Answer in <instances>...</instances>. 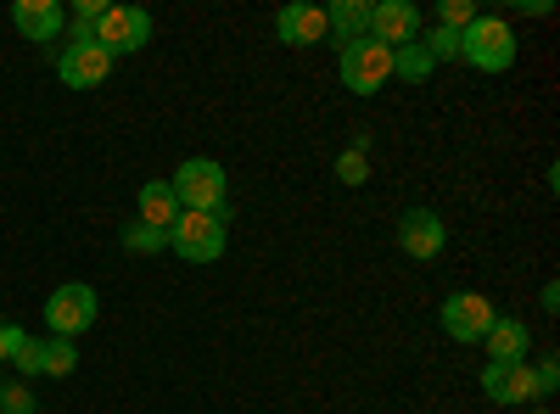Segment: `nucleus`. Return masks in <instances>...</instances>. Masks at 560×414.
<instances>
[{
  "instance_id": "nucleus-1",
  "label": "nucleus",
  "mask_w": 560,
  "mask_h": 414,
  "mask_svg": "<svg viewBox=\"0 0 560 414\" xmlns=\"http://www.w3.org/2000/svg\"><path fill=\"white\" fill-rule=\"evenodd\" d=\"M459 62L477 68V73H510L516 68V28L504 17L477 12V23L459 34Z\"/></svg>"
},
{
  "instance_id": "nucleus-2",
  "label": "nucleus",
  "mask_w": 560,
  "mask_h": 414,
  "mask_svg": "<svg viewBox=\"0 0 560 414\" xmlns=\"http://www.w3.org/2000/svg\"><path fill=\"white\" fill-rule=\"evenodd\" d=\"M168 191L179 202V213H224V191H230V179L213 157H185L168 179Z\"/></svg>"
},
{
  "instance_id": "nucleus-3",
  "label": "nucleus",
  "mask_w": 560,
  "mask_h": 414,
  "mask_svg": "<svg viewBox=\"0 0 560 414\" xmlns=\"http://www.w3.org/2000/svg\"><path fill=\"white\" fill-rule=\"evenodd\" d=\"M337 79H342V90H353V96H376V90H387V79H393V51L387 45H376V39H348V45H337Z\"/></svg>"
},
{
  "instance_id": "nucleus-4",
  "label": "nucleus",
  "mask_w": 560,
  "mask_h": 414,
  "mask_svg": "<svg viewBox=\"0 0 560 414\" xmlns=\"http://www.w3.org/2000/svg\"><path fill=\"white\" fill-rule=\"evenodd\" d=\"M224 213H179L168 224V252L185 263H219L224 258Z\"/></svg>"
},
{
  "instance_id": "nucleus-5",
  "label": "nucleus",
  "mask_w": 560,
  "mask_h": 414,
  "mask_svg": "<svg viewBox=\"0 0 560 414\" xmlns=\"http://www.w3.org/2000/svg\"><path fill=\"white\" fill-rule=\"evenodd\" d=\"M96 314H102V297L84 281H68V286H57L51 297H45V326H51V336H62V342H79L90 326H96Z\"/></svg>"
},
{
  "instance_id": "nucleus-6",
  "label": "nucleus",
  "mask_w": 560,
  "mask_h": 414,
  "mask_svg": "<svg viewBox=\"0 0 560 414\" xmlns=\"http://www.w3.org/2000/svg\"><path fill=\"white\" fill-rule=\"evenodd\" d=\"M393 236H398V247H404L415 263H432V258H443V247H448V224H443L438 208H404L398 224H393Z\"/></svg>"
},
{
  "instance_id": "nucleus-7",
  "label": "nucleus",
  "mask_w": 560,
  "mask_h": 414,
  "mask_svg": "<svg viewBox=\"0 0 560 414\" xmlns=\"http://www.w3.org/2000/svg\"><path fill=\"white\" fill-rule=\"evenodd\" d=\"M493 319H499V308H493L482 292H448L443 308H438V326H443L454 342H482Z\"/></svg>"
},
{
  "instance_id": "nucleus-8",
  "label": "nucleus",
  "mask_w": 560,
  "mask_h": 414,
  "mask_svg": "<svg viewBox=\"0 0 560 414\" xmlns=\"http://www.w3.org/2000/svg\"><path fill=\"white\" fill-rule=\"evenodd\" d=\"M152 39V17L140 12V7H107L102 23H96V45L118 62V57H135L140 45Z\"/></svg>"
},
{
  "instance_id": "nucleus-9",
  "label": "nucleus",
  "mask_w": 560,
  "mask_h": 414,
  "mask_svg": "<svg viewBox=\"0 0 560 414\" xmlns=\"http://www.w3.org/2000/svg\"><path fill=\"white\" fill-rule=\"evenodd\" d=\"M420 28H427V17H420L415 0H376V7H370V39L387 45V51H398V45H415Z\"/></svg>"
},
{
  "instance_id": "nucleus-10",
  "label": "nucleus",
  "mask_w": 560,
  "mask_h": 414,
  "mask_svg": "<svg viewBox=\"0 0 560 414\" xmlns=\"http://www.w3.org/2000/svg\"><path fill=\"white\" fill-rule=\"evenodd\" d=\"M482 392L493 403H538V376H533L527 358H488Z\"/></svg>"
},
{
  "instance_id": "nucleus-11",
  "label": "nucleus",
  "mask_w": 560,
  "mask_h": 414,
  "mask_svg": "<svg viewBox=\"0 0 560 414\" xmlns=\"http://www.w3.org/2000/svg\"><path fill=\"white\" fill-rule=\"evenodd\" d=\"M107 73H113V57L102 51L96 39H90V45H68V51L57 57V79L68 90H96Z\"/></svg>"
},
{
  "instance_id": "nucleus-12",
  "label": "nucleus",
  "mask_w": 560,
  "mask_h": 414,
  "mask_svg": "<svg viewBox=\"0 0 560 414\" xmlns=\"http://www.w3.org/2000/svg\"><path fill=\"white\" fill-rule=\"evenodd\" d=\"M275 34H280V45H298V51H303V45H319L325 34H331V28H325V7L292 0V7L275 12Z\"/></svg>"
},
{
  "instance_id": "nucleus-13",
  "label": "nucleus",
  "mask_w": 560,
  "mask_h": 414,
  "mask_svg": "<svg viewBox=\"0 0 560 414\" xmlns=\"http://www.w3.org/2000/svg\"><path fill=\"white\" fill-rule=\"evenodd\" d=\"M12 28L34 45H51L62 28H68V12L57 7V0H18L12 7Z\"/></svg>"
},
{
  "instance_id": "nucleus-14",
  "label": "nucleus",
  "mask_w": 560,
  "mask_h": 414,
  "mask_svg": "<svg viewBox=\"0 0 560 414\" xmlns=\"http://www.w3.org/2000/svg\"><path fill=\"white\" fill-rule=\"evenodd\" d=\"M482 347H488V358H527V347H533V336H527V319H510V314H499L493 326H488V336H482Z\"/></svg>"
},
{
  "instance_id": "nucleus-15",
  "label": "nucleus",
  "mask_w": 560,
  "mask_h": 414,
  "mask_svg": "<svg viewBox=\"0 0 560 414\" xmlns=\"http://www.w3.org/2000/svg\"><path fill=\"white\" fill-rule=\"evenodd\" d=\"M325 28H331L337 45L364 39L370 34V0H331V7H325Z\"/></svg>"
},
{
  "instance_id": "nucleus-16",
  "label": "nucleus",
  "mask_w": 560,
  "mask_h": 414,
  "mask_svg": "<svg viewBox=\"0 0 560 414\" xmlns=\"http://www.w3.org/2000/svg\"><path fill=\"white\" fill-rule=\"evenodd\" d=\"M135 208H140V224H152V229H168L179 218V202L168 191V179H147V186L135 191Z\"/></svg>"
},
{
  "instance_id": "nucleus-17",
  "label": "nucleus",
  "mask_w": 560,
  "mask_h": 414,
  "mask_svg": "<svg viewBox=\"0 0 560 414\" xmlns=\"http://www.w3.org/2000/svg\"><path fill=\"white\" fill-rule=\"evenodd\" d=\"M438 73V62L427 57V45H398V51H393V79H404V84H427Z\"/></svg>"
},
{
  "instance_id": "nucleus-18",
  "label": "nucleus",
  "mask_w": 560,
  "mask_h": 414,
  "mask_svg": "<svg viewBox=\"0 0 560 414\" xmlns=\"http://www.w3.org/2000/svg\"><path fill=\"white\" fill-rule=\"evenodd\" d=\"M79 370V347L51 336V342H39V376H51V381H68Z\"/></svg>"
},
{
  "instance_id": "nucleus-19",
  "label": "nucleus",
  "mask_w": 560,
  "mask_h": 414,
  "mask_svg": "<svg viewBox=\"0 0 560 414\" xmlns=\"http://www.w3.org/2000/svg\"><path fill=\"white\" fill-rule=\"evenodd\" d=\"M102 12H107V0H79L73 17H68V45H90V39H96Z\"/></svg>"
},
{
  "instance_id": "nucleus-20",
  "label": "nucleus",
  "mask_w": 560,
  "mask_h": 414,
  "mask_svg": "<svg viewBox=\"0 0 560 414\" xmlns=\"http://www.w3.org/2000/svg\"><path fill=\"white\" fill-rule=\"evenodd\" d=\"M124 252H168V229H152V224H124L118 229Z\"/></svg>"
},
{
  "instance_id": "nucleus-21",
  "label": "nucleus",
  "mask_w": 560,
  "mask_h": 414,
  "mask_svg": "<svg viewBox=\"0 0 560 414\" xmlns=\"http://www.w3.org/2000/svg\"><path fill=\"white\" fill-rule=\"evenodd\" d=\"M420 45H427V57L432 62H459V34H448V28H420Z\"/></svg>"
},
{
  "instance_id": "nucleus-22",
  "label": "nucleus",
  "mask_w": 560,
  "mask_h": 414,
  "mask_svg": "<svg viewBox=\"0 0 560 414\" xmlns=\"http://www.w3.org/2000/svg\"><path fill=\"white\" fill-rule=\"evenodd\" d=\"M364 152H370V146L353 141V146L337 157V179H342V186H364V179H370V157H364Z\"/></svg>"
},
{
  "instance_id": "nucleus-23",
  "label": "nucleus",
  "mask_w": 560,
  "mask_h": 414,
  "mask_svg": "<svg viewBox=\"0 0 560 414\" xmlns=\"http://www.w3.org/2000/svg\"><path fill=\"white\" fill-rule=\"evenodd\" d=\"M471 23H477L471 0H443V7H438V28H448V34H465Z\"/></svg>"
},
{
  "instance_id": "nucleus-24",
  "label": "nucleus",
  "mask_w": 560,
  "mask_h": 414,
  "mask_svg": "<svg viewBox=\"0 0 560 414\" xmlns=\"http://www.w3.org/2000/svg\"><path fill=\"white\" fill-rule=\"evenodd\" d=\"M0 409H7V414H34L28 387H0Z\"/></svg>"
},
{
  "instance_id": "nucleus-25",
  "label": "nucleus",
  "mask_w": 560,
  "mask_h": 414,
  "mask_svg": "<svg viewBox=\"0 0 560 414\" xmlns=\"http://www.w3.org/2000/svg\"><path fill=\"white\" fill-rule=\"evenodd\" d=\"M533 376H538V398H555V387H560V364L544 358V364H533Z\"/></svg>"
},
{
  "instance_id": "nucleus-26",
  "label": "nucleus",
  "mask_w": 560,
  "mask_h": 414,
  "mask_svg": "<svg viewBox=\"0 0 560 414\" xmlns=\"http://www.w3.org/2000/svg\"><path fill=\"white\" fill-rule=\"evenodd\" d=\"M23 336H28V331H18V326H7V319H0V358H12V353L23 347Z\"/></svg>"
},
{
  "instance_id": "nucleus-27",
  "label": "nucleus",
  "mask_w": 560,
  "mask_h": 414,
  "mask_svg": "<svg viewBox=\"0 0 560 414\" xmlns=\"http://www.w3.org/2000/svg\"><path fill=\"white\" fill-rule=\"evenodd\" d=\"M516 7H522L527 17H549V12H555V7H549V0H516Z\"/></svg>"
},
{
  "instance_id": "nucleus-28",
  "label": "nucleus",
  "mask_w": 560,
  "mask_h": 414,
  "mask_svg": "<svg viewBox=\"0 0 560 414\" xmlns=\"http://www.w3.org/2000/svg\"><path fill=\"white\" fill-rule=\"evenodd\" d=\"M538 303H544V314H555V308H560V286H555V281H549V286H544V297H538Z\"/></svg>"
},
{
  "instance_id": "nucleus-29",
  "label": "nucleus",
  "mask_w": 560,
  "mask_h": 414,
  "mask_svg": "<svg viewBox=\"0 0 560 414\" xmlns=\"http://www.w3.org/2000/svg\"><path fill=\"white\" fill-rule=\"evenodd\" d=\"M527 414H555V409H527Z\"/></svg>"
}]
</instances>
